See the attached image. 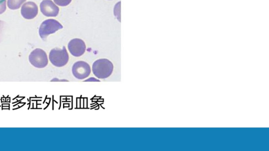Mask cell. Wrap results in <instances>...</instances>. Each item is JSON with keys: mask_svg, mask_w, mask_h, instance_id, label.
<instances>
[{"mask_svg": "<svg viewBox=\"0 0 269 151\" xmlns=\"http://www.w3.org/2000/svg\"><path fill=\"white\" fill-rule=\"evenodd\" d=\"M38 12V7L33 2H26L21 7V15L27 20H32L35 18Z\"/></svg>", "mask_w": 269, "mask_h": 151, "instance_id": "8", "label": "cell"}, {"mask_svg": "<svg viewBox=\"0 0 269 151\" xmlns=\"http://www.w3.org/2000/svg\"><path fill=\"white\" fill-rule=\"evenodd\" d=\"M72 73L77 79L83 80L89 76L91 73V69L88 63L78 61L73 65Z\"/></svg>", "mask_w": 269, "mask_h": 151, "instance_id": "5", "label": "cell"}, {"mask_svg": "<svg viewBox=\"0 0 269 151\" xmlns=\"http://www.w3.org/2000/svg\"><path fill=\"white\" fill-rule=\"evenodd\" d=\"M41 11L47 17H55L59 14L60 9L51 0H43L40 4Z\"/></svg>", "mask_w": 269, "mask_h": 151, "instance_id": "7", "label": "cell"}, {"mask_svg": "<svg viewBox=\"0 0 269 151\" xmlns=\"http://www.w3.org/2000/svg\"><path fill=\"white\" fill-rule=\"evenodd\" d=\"M68 49L73 56L80 57L85 53L87 46L84 41L80 39H75L69 42Z\"/></svg>", "mask_w": 269, "mask_h": 151, "instance_id": "6", "label": "cell"}, {"mask_svg": "<svg viewBox=\"0 0 269 151\" xmlns=\"http://www.w3.org/2000/svg\"><path fill=\"white\" fill-rule=\"evenodd\" d=\"M62 25L54 19H49L44 21L39 28V35L41 39L45 41L51 34H54L63 28Z\"/></svg>", "mask_w": 269, "mask_h": 151, "instance_id": "3", "label": "cell"}, {"mask_svg": "<svg viewBox=\"0 0 269 151\" xmlns=\"http://www.w3.org/2000/svg\"><path fill=\"white\" fill-rule=\"evenodd\" d=\"M6 0H0V14L3 13L6 9Z\"/></svg>", "mask_w": 269, "mask_h": 151, "instance_id": "11", "label": "cell"}, {"mask_svg": "<svg viewBox=\"0 0 269 151\" xmlns=\"http://www.w3.org/2000/svg\"><path fill=\"white\" fill-rule=\"evenodd\" d=\"M49 60L53 65L57 68L66 66L69 61V55L66 47L63 49L55 48L52 50L49 54Z\"/></svg>", "mask_w": 269, "mask_h": 151, "instance_id": "2", "label": "cell"}, {"mask_svg": "<svg viewBox=\"0 0 269 151\" xmlns=\"http://www.w3.org/2000/svg\"><path fill=\"white\" fill-rule=\"evenodd\" d=\"M29 62L37 69H43L48 65L49 60L46 52L41 49H36L29 55Z\"/></svg>", "mask_w": 269, "mask_h": 151, "instance_id": "4", "label": "cell"}, {"mask_svg": "<svg viewBox=\"0 0 269 151\" xmlns=\"http://www.w3.org/2000/svg\"><path fill=\"white\" fill-rule=\"evenodd\" d=\"M54 1L59 6H66L71 3L72 0H54Z\"/></svg>", "mask_w": 269, "mask_h": 151, "instance_id": "10", "label": "cell"}, {"mask_svg": "<svg viewBox=\"0 0 269 151\" xmlns=\"http://www.w3.org/2000/svg\"><path fill=\"white\" fill-rule=\"evenodd\" d=\"M113 70V63L107 59L98 60L92 66V73L100 79L108 78L112 74Z\"/></svg>", "mask_w": 269, "mask_h": 151, "instance_id": "1", "label": "cell"}, {"mask_svg": "<svg viewBox=\"0 0 269 151\" xmlns=\"http://www.w3.org/2000/svg\"><path fill=\"white\" fill-rule=\"evenodd\" d=\"M26 1V0H7V6L9 8L14 10L19 8Z\"/></svg>", "mask_w": 269, "mask_h": 151, "instance_id": "9", "label": "cell"}]
</instances>
